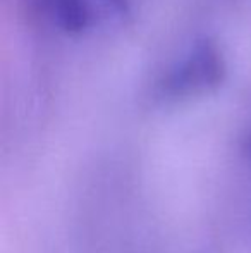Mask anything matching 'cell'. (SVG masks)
<instances>
[{
  "label": "cell",
  "mask_w": 251,
  "mask_h": 253,
  "mask_svg": "<svg viewBox=\"0 0 251 253\" xmlns=\"http://www.w3.org/2000/svg\"><path fill=\"white\" fill-rule=\"evenodd\" d=\"M47 23L67 35H81L104 21L122 19L129 0H35Z\"/></svg>",
  "instance_id": "7a4b0ae2"
},
{
  "label": "cell",
  "mask_w": 251,
  "mask_h": 253,
  "mask_svg": "<svg viewBox=\"0 0 251 253\" xmlns=\"http://www.w3.org/2000/svg\"><path fill=\"white\" fill-rule=\"evenodd\" d=\"M225 74L227 64L222 48L212 38H201L162 78L158 91L167 100L200 97L217 90Z\"/></svg>",
  "instance_id": "6da1fadb"
}]
</instances>
